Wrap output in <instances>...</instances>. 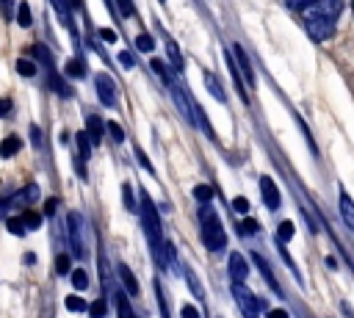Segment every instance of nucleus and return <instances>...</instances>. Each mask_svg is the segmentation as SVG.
<instances>
[{"mask_svg": "<svg viewBox=\"0 0 354 318\" xmlns=\"http://www.w3.org/2000/svg\"><path fill=\"white\" fill-rule=\"evenodd\" d=\"M166 50H169V58H171V66L174 69H183V53L177 50V44L171 39H166Z\"/></svg>", "mask_w": 354, "mask_h": 318, "instance_id": "26", "label": "nucleus"}, {"mask_svg": "<svg viewBox=\"0 0 354 318\" xmlns=\"http://www.w3.org/2000/svg\"><path fill=\"white\" fill-rule=\"evenodd\" d=\"M64 304H66V310H69V312H83V310H88V307H86V301H83L80 296H66V299H64Z\"/></svg>", "mask_w": 354, "mask_h": 318, "instance_id": "32", "label": "nucleus"}, {"mask_svg": "<svg viewBox=\"0 0 354 318\" xmlns=\"http://www.w3.org/2000/svg\"><path fill=\"white\" fill-rule=\"evenodd\" d=\"M50 3H53V8H55V14L61 17V22L72 28V11H69V0H50Z\"/></svg>", "mask_w": 354, "mask_h": 318, "instance_id": "18", "label": "nucleus"}, {"mask_svg": "<svg viewBox=\"0 0 354 318\" xmlns=\"http://www.w3.org/2000/svg\"><path fill=\"white\" fill-rule=\"evenodd\" d=\"M199 232H202V243H205V249H210V252H221V249L227 246V235H224L221 218H218V213H216L210 205H205L202 213H199Z\"/></svg>", "mask_w": 354, "mask_h": 318, "instance_id": "3", "label": "nucleus"}, {"mask_svg": "<svg viewBox=\"0 0 354 318\" xmlns=\"http://www.w3.org/2000/svg\"><path fill=\"white\" fill-rule=\"evenodd\" d=\"M136 158H138V160H141V166H144V169H147V171H149V174H155V169H152V163H149V158H147V155H144V152H141V149H136Z\"/></svg>", "mask_w": 354, "mask_h": 318, "instance_id": "45", "label": "nucleus"}, {"mask_svg": "<svg viewBox=\"0 0 354 318\" xmlns=\"http://www.w3.org/2000/svg\"><path fill=\"white\" fill-rule=\"evenodd\" d=\"M194 199L202 202V205H207V202L213 199V188H210V185H196V188H194Z\"/></svg>", "mask_w": 354, "mask_h": 318, "instance_id": "30", "label": "nucleus"}, {"mask_svg": "<svg viewBox=\"0 0 354 318\" xmlns=\"http://www.w3.org/2000/svg\"><path fill=\"white\" fill-rule=\"evenodd\" d=\"M230 290H232V299L238 301V310L243 312V318H260V301L243 282H232Z\"/></svg>", "mask_w": 354, "mask_h": 318, "instance_id": "5", "label": "nucleus"}, {"mask_svg": "<svg viewBox=\"0 0 354 318\" xmlns=\"http://www.w3.org/2000/svg\"><path fill=\"white\" fill-rule=\"evenodd\" d=\"M17 25H19V28H30V25H33L30 6H28V3H19V6H17Z\"/></svg>", "mask_w": 354, "mask_h": 318, "instance_id": "19", "label": "nucleus"}, {"mask_svg": "<svg viewBox=\"0 0 354 318\" xmlns=\"http://www.w3.org/2000/svg\"><path fill=\"white\" fill-rule=\"evenodd\" d=\"M11 113V100L8 97H0V119H6Z\"/></svg>", "mask_w": 354, "mask_h": 318, "instance_id": "46", "label": "nucleus"}, {"mask_svg": "<svg viewBox=\"0 0 354 318\" xmlns=\"http://www.w3.org/2000/svg\"><path fill=\"white\" fill-rule=\"evenodd\" d=\"M116 271H119V277H122V282H124L127 293H133V296H136V293H138V279H136V274H133L127 265H119Z\"/></svg>", "mask_w": 354, "mask_h": 318, "instance_id": "16", "label": "nucleus"}, {"mask_svg": "<svg viewBox=\"0 0 354 318\" xmlns=\"http://www.w3.org/2000/svg\"><path fill=\"white\" fill-rule=\"evenodd\" d=\"M6 230H8L11 235H25V232H28L22 216H8V218H6Z\"/></svg>", "mask_w": 354, "mask_h": 318, "instance_id": "20", "label": "nucleus"}, {"mask_svg": "<svg viewBox=\"0 0 354 318\" xmlns=\"http://www.w3.org/2000/svg\"><path fill=\"white\" fill-rule=\"evenodd\" d=\"M108 315V301L105 299H97L88 304V318H105Z\"/></svg>", "mask_w": 354, "mask_h": 318, "instance_id": "25", "label": "nucleus"}, {"mask_svg": "<svg viewBox=\"0 0 354 318\" xmlns=\"http://www.w3.org/2000/svg\"><path fill=\"white\" fill-rule=\"evenodd\" d=\"M17 72H19L22 77H33V75H36V64H33L30 58H19V61H17Z\"/></svg>", "mask_w": 354, "mask_h": 318, "instance_id": "29", "label": "nucleus"}, {"mask_svg": "<svg viewBox=\"0 0 354 318\" xmlns=\"http://www.w3.org/2000/svg\"><path fill=\"white\" fill-rule=\"evenodd\" d=\"M39 199V185L36 183H28L22 191H17V196H11V202L17 205H33Z\"/></svg>", "mask_w": 354, "mask_h": 318, "instance_id": "12", "label": "nucleus"}, {"mask_svg": "<svg viewBox=\"0 0 354 318\" xmlns=\"http://www.w3.org/2000/svg\"><path fill=\"white\" fill-rule=\"evenodd\" d=\"M66 232H69V249H72V257L83 260L88 254V224L80 213H69L66 218Z\"/></svg>", "mask_w": 354, "mask_h": 318, "instance_id": "4", "label": "nucleus"}, {"mask_svg": "<svg viewBox=\"0 0 354 318\" xmlns=\"http://www.w3.org/2000/svg\"><path fill=\"white\" fill-rule=\"evenodd\" d=\"M116 315H119V318H136V315H133V310H130V301H127V296H124V293H116Z\"/></svg>", "mask_w": 354, "mask_h": 318, "instance_id": "23", "label": "nucleus"}, {"mask_svg": "<svg viewBox=\"0 0 354 318\" xmlns=\"http://www.w3.org/2000/svg\"><path fill=\"white\" fill-rule=\"evenodd\" d=\"M119 64H122L124 69H133V66H136V61H133L130 53H119Z\"/></svg>", "mask_w": 354, "mask_h": 318, "instance_id": "44", "label": "nucleus"}, {"mask_svg": "<svg viewBox=\"0 0 354 318\" xmlns=\"http://www.w3.org/2000/svg\"><path fill=\"white\" fill-rule=\"evenodd\" d=\"M183 274H185V279H188V285H191V290H194V293H196V296L202 299V288H199V282H196V277H194L191 271H183Z\"/></svg>", "mask_w": 354, "mask_h": 318, "instance_id": "40", "label": "nucleus"}, {"mask_svg": "<svg viewBox=\"0 0 354 318\" xmlns=\"http://www.w3.org/2000/svg\"><path fill=\"white\" fill-rule=\"evenodd\" d=\"M94 88H97V97H100L102 105L116 108V83H113V77L108 72H100L94 77Z\"/></svg>", "mask_w": 354, "mask_h": 318, "instance_id": "6", "label": "nucleus"}, {"mask_svg": "<svg viewBox=\"0 0 354 318\" xmlns=\"http://www.w3.org/2000/svg\"><path fill=\"white\" fill-rule=\"evenodd\" d=\"M310 3H313V0H285V6L293 8V11H304Z\"/></svg>", "mask_w": 354, "mask_h": 318, "instance_id": "42", "label": "nucleus"}, {"mask_svg": "<svg viewBox=\"0 0 354 318\" xmlns=\"http://www.w3.org/2000/svg\"><path fill=\"white\" fill-rule=\"evenodd\" d=\"M55 210H58V199L53 196V199H47V202H44V216H53Z\"/></svg>", "mask_w": 354, "mask_h": 318, "instance_id": "47", "label": "nucleus"}, {"mask_svg": "<svg viewBox=\"0 0 354 318\" xmlns=\"http://www.w3.org/2000/svg\"><path fill=\"white\" fill-rule=\"evenodd\" d=\"M69 279H72V288H75V290H86V288H88V274H86L83 268L69 271Z\"/></svg>", "mask_w": 354, "mask_h": 318, "instance_id": "21", "label": "nucleus"}, {"mask_svg": "<svg viewBox=\"0 0 354 318\" xmlns=\"http://www.w3.org/2000/svg\"><path fill=\"white\" fill-rule=\"evenodd\" d=\"M152 290H155V299H158V310H160V318H171L169 315V304H166V293H163V285L160 279L152 282Z\"/></svg>", "mask_w": 354, "mask_h": 318, "instance_id": "17", "label": "nucleus"}, {"mask_svg": "<svg viewBox=\"0 0 354 318\" xmlns=\"http://www.w3.org/2000/svg\"><path fill=\"white\" fill-rule=\"evenodd\" d=\"M180 318H202V315H199V310H196L194 304H183V310H180Z\"/></svg>", "mask_w": 354, "mask_h": 318, "instance_id": "39", "label": "nucleus"}, {"mask_svg": "<svg viewBox=\"0 0 354 318\" xmlns=\"http://www.w3.org/2000/svg\"><path fill=\"white\" fill-rule=\"evenodd\" d=\"M102 130H105V122L91 113V116L86 119V133L91 135V144H100V141H102Z\"/></svg>", "mask_w": 354, "mask_h": 318, "instance_id": "14", "label": "nucleus"}, {"mask_svg": "<svg viewBox=\"0 0 354 318\" xmlns=\"http://www.w3.org/2000/svg\"><path fill=\"white\" fill-rule=\"evenodd\" d=\"M91 155V144H88V133H77V160H86Z\"/></svg>", "mask_w": 354, "mask_h": 318, "instance_id": "22", "label": "nucleus"}, {"mask_svg": "<svg viewBox=\"0 0 354 318\" xmlns=\"http://www.w3.org/2000/svg\"><path fill=\"white\" fill-rule=\"evenodd\" d=\"M122 202L127 210H136V196H133V185L130 183H122Z\"/></svg>", "mask_w": 354, "mask_h": 318, "instance_id": "31", "label": "nucleus"}, {"mask_svg": "<svg viewBox=\"0 0 354 318\" xmlns=\"http://www.w3.org/2000/svg\"><path fill=\"white\" fill-rule=\"evenodd\" d=\"M0 11L6 19H11L14 17V0H0Z\"/></svg>", "mask_w": 354, "mask_h": 318, "instance_id": "41", "label": "nucleus"}, {"mask_svg": "<svg viewBox=\"0 0 354 318\" xmlns=\"http://www.w3.org/2000/svg\"><path fill=\"white\" fill-rule=\"evenodd\" d=\"M343 14V0H313L304 8V30L313 41H329L337 30V19Z\"/></svg>", "mask_w": 354, "mask_h": 318, "instance_id": "1", "label": "nucleus"}, {"mask_svg": "<svg viewBox=\"0 0 354 318\" xmlns=\"http://www.w3.org/2000/svg\"><path fill=\"white\" fill-rule=\"evenodd\" d=\"M337 210H340V218L346 221V227L354 232V199L340 188V196H337Z\"/></svg>", "mask_w": 354, "mask_h": 318, "instance_id": "10", "label": "nucleus"}, {"mask_svg": "<svg viewBox=\"0 0 354 318\" xmlns=\"http://www.w3.org/2000/svg\"><path fill=\"white\" fill-rule=\"evenodd\" d=\"M72 271V254H58L55 257V274L58 277H66Z\"/></svg>", "mask_w": 354, "mask_h": 318, "instance_id": "24", "label": "nucleus"}, {"mask_svg": "<svg viewBox=\"0 0 354 318\" xmlns=\"http://www.w3.org/2000/svg\"><path fill=\"white\" fill-rule=\"evenodd\" d=\"M136 47H138L141 53H152V50H155V39H152L149 33H138V36H136Z\"/></svg>", "mask_w": 354, "mask_h": 318, "instance_id": "28", "label": "nucleus"}, {"mask_svg": "<svg viewBox=\"0 0 354 318\" xmlns=\"http://www.w3.org/2000/svg\"><path fill=\"white\" fill-rule=\"evenodd\" d=\"M97 33H100V39H102V41H108V44H113V41L119 39V36H116V30H111V28H100Z\"/></svg>", "mask_w": 354, "mask_h": 318, "instance_id": "38", "label": "nucleus"}, {"mask_svg": "<svg viewBox=\"0 0 354 318\" xmlns=\"http://www.w3.org/2000/svg\"><path fill=\"white\" fill-rule=\"evenodd\" d=\"M25 263H28V265H33V263H36V254H33V252H28V254H25Z\"/></svg>", "mask_w": 354, "mask_h": 318, "instance_id": "50", "label": "nucleus"}, {"mask_svg": "<svg viewBox=\"0 0 354 318\" xmlns=\"http://www.w3.org/2000/svg\"><path fill=\"white\" fill-rule=\"evenodd\" d=\"M232 207H235V213H241V216H243V213L249 210V202H246L243 196H238V199H232Z\"/></svg>", "mask_w": 354, "mask_h": 318, "instance_id": "43", "label": "nucleus"}, {"mask_svg": "<svg viewBox=\"0 0 354 318\" xmlns=\"http://www.w3.org/2000/svg\"><path fill=\"white\" fill-rule=\"evenodd\" d=\"M227 271H230V279H232V282H246V277H249V263L243 260L241 252H232V254H230Z\"/></svg>", "mask_w": 354, "mask_h": 318, "instance_id": "9", "label": "nucleus"}, {"mask_svg": "<svg viewBox=\"0 0 354 318\" xmlns=\"http://www.w3.org/2000/svg\"><path fill=\"white\" fill-rule=\"evenodd\" d=\"M30 135H33V144L41 147V133H39V127H30Z\"/></svg>", "mask_w": 354, "mask_h": 318, "instance_id": "48", "label": "nucleus"}, {"mask_svg": "<svg viewBox=\"0 0 354 318\" xmlns=\"http://www.w3.org/2000/svg\"><path fill=\"white\" fill-rule=\"evenodd\" d=\"M116 6H119V17H122V19H127V17H133V14H136L133 0H116Z\"/></svg>", "mask_w": 354, "mask_h": 318, "instance_id": "37", "label": "nucleus"}, {"mask_svg": "<svg viewBox=\"0 0 354 318\" xmlns=\"http://www.w3.org/2000/svg\"><path fill=\"white\" fill-rule=\"evenodd\" d=\"M141 224H144V232L149 238V249L155 254V263L160 268H166V238H163L160 216H158V210L147 194H141Z\"/></svg>", "mask_w": 354, "mask_h": 318, "instance_id": "2", "label": "nucleus"}, {"mask_svg": "<svg viewBox=\"0 0 354 318\" xmlns=\"http://www.w3.org/2000/svg\"><path fill=\"white\" fill-rule=\"evenodd\" d=\"M293 232H296L293 221H279V227H277V238H279V243L290 241V238H293Z\"/></svg>", "mask_w": 354, "mask_h": 318, "instance_id": "27", "label": "nucleus"}, {"mask_svg": "<svg viewBox=\"0 0 354 318\" xmlns=\"http://www.w3.org/2000/svg\"><path fill=\"white\" fill-rule=\"evenodd\" d=\"M105 130L111 133V138H113L116 144H122V141H124V130H122V124H116V122H108V124H105Z\"/></svg>", "mask_w": 354, "mask_h": 318, "instance_id": "36", "label": "nucleus"}, {"mask_svg": "<svg viewBox=\"0 0 354 318\" xmlns=\"http://www.w3.org/2000/svg\"><path fill=\"white\" fill-rule=\"evenodd\" d=\"M257 230H260V224H257V221H252V218L238 221V232H241V235H254Z\"/></svg>", "mask_w": 354, "mask_h": 318, "instance_id": "35", "label": "nucleus"}, {"mask_svg": "<svg viewBox=\"0 0 354 318\" xmlns=\"http://www.w3.org/2000/svg\"><path fill=\"white\" fill-rule=\"evenodd\" d=\"M268 318H288V312H285V310H271Z\"/></svg>", "mask_w": 354, "mask_h": 318, "instance_id": "49", "label": "nucleus"}, {"mask_svg": "<svg viewBox=\"0 0 354 318\" xmlns=\"http://www.w3.org/2000/svg\"><path fill=\"white\" fill-rule=\"evenodd\" d=\"M66 75H69V77H83V75H86V66H83L77 58H72V61H66Z\"/></svg>", "mask_w": 354, "mask_h": 318, "instance_id": "33", "label": "nucleus"}, {"mask_svg": "<svg viewBox=\"0 0 354 318\" xmlns=\"http://www.w3.org/2000/svg\"><path fill=\"white\" fill-rule=\"evenodd\" d=\"M260 194H263V202H266V207H268V210H277V207L282 205L279 188H277V183H274L268 174H263V177H260Z\"/></svg>", "mask_w": 354, "mask_h": 318, "instance_id": "8", "label": "nucleus"}, {"mask_svg": "<svg viewBox=\"0 0 354 318\" xmlns=\"http://www.w3.org/2000/svg\"><path fill=\"white\" fill-rule=\"evenodd\" d=\"M232 58H235V64H238V69H241V75H243V80H246V86L249 88H254L257 83H254V69H252V61H249V55H246V50L241 47V44H232Z\"/></svg>", "mask_w": 354, "mask_h": 318, "instance_id": "7", "label": "nucleus"}, {"mask_svg": "<svg viewBox=\"0 0 354 318\" xmlns=\"http://www.w3.org/2000/svg\"><path fill=\"white\" fill-rule=\"evenodd\" d=\"M205 88H207V91H210V94H213L218 102H227V91L221 88L218 77H216L213 72H207V69H205Z\"/></svg>", "mask_w": 354, "mask_h": 318, "instance_id": "13", "label": "nucleus"}, {"mask_svg": "<svg viewBox=\"0 0 354 318\" xmlns=\"http://www.w3.org/2000/svg\"><path fill=\"white\" fill-rule=\"evenodd\" d=\"M19 147H22V141H19L17 135H6V138L0 141V158H14Z\"/></svg>", "mask_w": 354, "mask_h": 318, "instance_id": "15", "label": "nucleus"}, {"mask_svg": "<svg viewBox=\"0 0 354 318\" xmlns=\"http://www.w3.org/2000/svg\"><path fill=\"white\" fill-rule=\"evenodd\" d=\"M22 221H25L28 230H39V227H41V216L33 213V210H25V213H22Z\"/></svg>", "mask_w": 354, "mask_h": 318, "instance_id": "34", "label": "nucleus"}, {"mask_svg": "<svg viewBox=\"0 0 354 318\" xmlns=\"http://www.w3.org/2000/svg\"><path fill=\"white\" fill-rule=\"evenodd\" d=\"M252 260H254V265H257V271L263 274V279L268 282V288L277 293V296H282V288H279V282H277V277H274V271H271V265L266 263V257H260V254H252Z\"/></svg>", "mask_w": 354, "mask_h": 318, "instance_id": "11", "label": "nucleus"}]
</instances>
